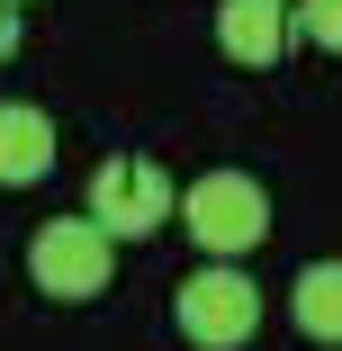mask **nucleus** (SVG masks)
Returning a JSON list of instances; mask_svg holds the SVG:
<instances>
[{"mask_svg":"<svg viewBox=\"0 0 342 351\" xmlns=\"http://www.w3.org/2000/svg\"><path fill=\"white\" fill-rule=\"evenodd\" d=\"M171 315L198 351H243L261 333V289L234 270V261H198L180 289H171Z\"/></svg>","mask_w":342,"mask_h":351,"instance_id":"obj_3","label":"nucleus"},{"mask_svg":"<svg viewBox=\"0 0 342 351\" xmlns=\"http://www.w3.org/2000/svg\"><path fill=\"white\" fill-rule=\"evenodd\" d=\"M45 171H54V117L27 108V99H10L0 108V189H27Z\"/></svg>","mask_w":342,"mask_h":351,"instance_id":"obj_6","label":"nucleus"},{"mask_svg":"<svg viewBox=\"0 0 342 351\" xmlns=\"http://www.w3.org/2000/svg\"><path fill=\"white\" fill-rule=\"evenodd\" d=\"M90 217L126 243H145V234H162L171 217H180V189H171V171L162 162H145V154H117V162H99L90 171Z\"/></svg>","mask_w":342,"mask_h":351,"instance_id":"obj_4","label":"nucleus"},{"mask_svg":"<svg viewBox=\"0 0 342 351\" xmlns=\"http://www.w3.org/2000/svg\"><path fill=\"white\" fill-rule=\"evenodd\" d=\"M217 45L234 63H280L297 45V0H225L217 10Z\"/></svg>","mask_w":342,"mask_h":351,"instance_id":"obj_5","label":"nucleus"},{"mask_svg":"<svg viewBox=\"0 0 342 351\" xmlns=\"http://www.w3.org/2000/svg\"><path fill=\"white\" fill-rule=\"evenodd\" d=\"M10 45H19V19H10V10H0V54H10Z\"/></svg>","mask_w":342,"mask_h":351,"instance_id":"obj_9","label":"nucleus"},{"mask_svg":"<svg viewBox=\"0 0 342 351\" xmlns=\"http://www.w3.org/2000/svg\"><path fill=\"white\" fill-rule=\"evenodd\" d=\"M108 270H117V234H108L99 217H54V226H36V243H27V279H36V298H54V306L99 298Z\"/></svg>","mask_w":342,"mask_h":351,"instance_id":"obj_2","label":"nucleus"},{"mask_svg":"<svg viewBox=\"0 0 342 351\" xmlns=\"http://www.w3.org/2000/svg\"><path fill=\"white\" fill-rule=\"evenodd\" d=\"M180 226H189V243L208 261H243L270 234V198H261L252 171H208V180L180 189Z\"/></svg>","mask_w":342,"mask_h":351,"instance_id":"obj_1","label":"nucleus"},{"mask_svg":"<svg viewBox=\"0 0 342 351\" xmlns=\"http://www.w3.org/2000/svg\"><path fill=\"white\" fill-rule=\"evenodd\" d=\"M297 36L315 54H342V0H297Z\"/></svg>","mask_w":342,"mask_h":351,"instance_id":"obj_8","label":"nucleus"},{"mask_svg":"<svg viewBox=\"0 0 342 351\" xmlns=\"http://www.w3.org/2000/svg\"><path fill=\"white\" fill-rule=\"evenodd\" d=\"M289 315H297L306 342H342V261H306V270H297Z\"/></svg>","mask_w":342,"mask_h":351,"instance_id":"obj_7","label":"nucleus"}]
</instances>
